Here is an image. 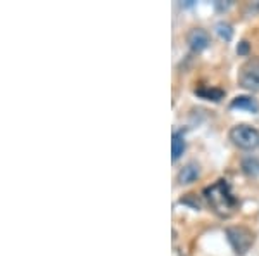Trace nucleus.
Listing matches in <instances>:
<instances>
[{"label":"nucleus","mask_w":259,"mask_h":256,"mask_svg":"<svg viewBox=\"0 0 259 256\" xmlns=\"http://www.w3.org/2000/svg\"><path fill=\"white\" fill-rule=\"evenodd\" d=\"M204 199L207 201L212 213L221 218H230L239 209V199L233 196L232 187L225 178L216 180L212 186L204 189Z\"/></svg>","instance_id":"f257e3e1"},{"label":"nucleus","mask_w":259,"mask_h":256,"mask_svg":"<svg viewBox=\"0 0 259 256\" xmlns=\"http://www.w3.org/2000/svg\"><path fill=\"white\" fill-rule=\"evenodd\" d=\"M225 236H227L230 246H232L233 253L237 256H244L250 251L256 241V234L245 225H232L225 229Z\"/></svg>","instance_id":"f03ea898"},{"label":"nucleus","mask_w":259,"mask_h":256,"mask_svg":"<svg viewBox=\"0 0 259 256\" xmlns=\"http://www.w3.org/2000/svg\"><path fill=\"white\" fill-rule=\"evenodd\" d=\"M228 138L235 148L242 151H254L259 148V130L247 123H239L230 128Z\"/></svg>","instance_id":"7ed1b4c3"},{"label":"nucleus","mask_w":259,"mask_h":256,"mask_svg":"<svg viewBox=\"0 0 259 256\" xmlns=\"http://www.w3.org/2000/svg\"><path fill=\"white\" fill-rule=\"evenodd\" d=\"M239 85L247 92H259V57H249L239 68Z\"/></svg>","instance_id":"20e7f679"},{"label":"nucleus","mask_w":259,"mask_h":256,"mask_svg":"<svg viewBox=\"0 0 259 256\" xmlns=\"http://www.w3.org/2000/svg\"><path fill=\"white\" fill-rule=\"evenodd\" d=\"M187 44L189 47L194 50V52H202L204 49L209 47L211 39H209V33L202 28H192L187 35Z\"/></svg>","instance_id":"39448f33"},{"label":"nucleus","mask_w":259,"mask_h":256,"mask_svg":"<svg viewBox=\"0 0 259 256\" xmlns=\"http://www.w3.org/2000/svg\"><path fill=\"white\" fill-rule=\"evenodd\" d=\"M200 175V168L197 163H187L185 166L182 168V170L178 171V184H182V186H187V184H192L195 182V180L199 178Z\"/></svg>","instance_id":"423d86ee"},{"label":"nucleus","mask_w":259,"mask_h":256,"mask_svg":"<svg viewBox=\"0 0 259 256\" xmlns=\"http://www.w3.org/2000/svg\"><path fill=\"white\" fill-rule=\"evenodd\" d=\"M230 107L242 109V111H249V113H257L259 111V104L252 95H237L235 99H232Z\"/></svg>","instance_id":"0eeeda50"},{"label":"nucleus","mask_w":259,"mask_h":256,"mask_svg":"<svg viewBox=\"0 0 259 256\" xmlns=\"http://www.w3.org/2000/svg\"><path fill=\"white\" fill-rule=\"evenodd\" d=\"M195 95H199L200 99L220 102V100L225 97V92L221 89H214V87H200V89L195 90Z\"/></svg>","instance_id":"6e6552de"},{"label":"nucleus","mask_w":259,"mask_h":256,"mask_svg":"<svg viewBox=\"0 0 259 256\" xmlns=\"http://www.w3.org/2000/svg\"><path fill=\"white\" fill-rule=\"evenodd\" d=\"M185 138L182 133H173V140H171V159L178 161L182 158V154L185 153Z\"/></svg>","instance_id":"1a4fd4ad"},{"label":"nucleus","mask_w":259,"mask_h":256,"mask_svg":"<svg viewBox=\"0 0 259 256\" xmlns=\"http://www.w3.org/2000/svg\"><path fill=\"white\" fill-rule=\"evenodd\" d=\"M242 170H244V173L249 175V177H256V175H259V159L245 158L244 161H242Z\"/></svg>","instance_id":"9d476101"},{"label":"nucleus","mask_w":259,"mask_h":256,"mask_svg":"<svg viewBox=\"0 0 259 256\" xmlns=\"http://www.w3.org/2000/svg\"><path fill=\"white\" fill-rule=\"evenodd\" d=\"M216 33H218V36L221 40H225V42H230L232 40V36H233V28H232V24L227 23V21H220L218 24H216Z\"/></svg>","instance_id":"9b49d317"},{"label":"nucleus","mask_w":259,"mask_h":256,"mask_svg":"<svg viewBox=\"0 0 259 256\" xmlns=\"http://www.w3.org/2000/svg\"><path fill=\"white\" fill-rule=\"evenodd\" d=\"M247 52H249V44L245 40H242L239 44V47H237V54H239V56H247Z\"/></svg>","instance_id":"f8f14e48"}]
</instances>
